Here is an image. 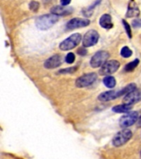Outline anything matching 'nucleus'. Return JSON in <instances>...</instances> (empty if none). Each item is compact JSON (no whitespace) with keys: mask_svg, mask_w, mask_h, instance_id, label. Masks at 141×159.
<instances>
[{"mask_svg":"<svg viewBox=\"0 0 141 159\" xmlns=\"http://www.w3.org/2000/svg\"><path fill=\"white\" fill-rule=\"evenodd\" d=\"M136 89V84L135 83H131V84H127L126 87H124L123 89H118V90H109L101 93L98 95V99L100 101L106 102L111 101L113 99L121 97L122 95H126L129 93H130L133 90Z\"/></svg>","mask_w":141,"mask_h":159,"instance_id":"1","label":"nucleus"},{"mask_svg":"<svg viewBox=\"0 0 141 159\" xmlns=\"http://www.w3.org/2000/svg\"><path fill=\"white\" fill-rule=\"evenodd\" d=\"M59 21V16L54 14H45L40 16L36 20V26L38 29L45 30L49 29L50 27Z\"/></svg>","mask_w":141,"mask_h":159,"instance_id":"2","label":"nucleus"},{"mask_svg":"<svg viewBox=\"0 0 141 159\" xmlns=\"http://www.w3.org/2000/svg\"><path fill=\"white\" fill-rule=\"evenodd\" d=\"M82 40V36L80 33H74V34L69 36L68 38L64 40L59 44V49L62 51H69L74 47H76L79 45Z\"/></svg>","mask_w":141,"mask_h":159,"instance_id":"3","label":"nucleus"},{"mask_svg":"<svg viewBox=\"0 0 141 159\" xmlns=\"http://www.w3.org/2000/svg\"><path fill=\"white\" fill-rule=\"evenodd\" d=\"M133 134L130 129H124L118 132L112 139V144L115 147H121L131 139Z\"/></svg>","mask_w":141,"mask_h":159,"instance_id":"4","label":"nucleus"},{"mask_svg":"<svg viewBox=\"0 0 141 159\" xmlns=\"http://www.w3.org/2000/svg\"><path fill=\"white\" fill-rule=\"evenodd\" d=\"M109 58V53L105 51H99L92 56L90 61V65L93 68L102 66Z\"/></svg>","mask_w":141,"mask_h":159,"instance_id":"5","label":"nucleus"},{"mask_svg":"<svg viewBox=\"0 0 141 159\" xmlns=\"http://www.w3.org/2000/svg\"><path fill=\"white\" fill-rule=\"evenodd\" d=\"M96 79H97V75L96 73H88L79 77L76 80L75 84L78 88H84L93 84Z\"/></svg>","mask_w":141,"mask_h":159,"instance_id":"6","label":"nucleus"},{"mask_svg":"<svg viewBox=\"0 0 141 159\" xmlns=\"http://www.w3.org/2000/svg\"><path fill=\"white\" fill-rule=\"evenodd\" d=\"M139 114L136 111L128 112L127 114H125L120 119L119 124L122 128H128L132 126L136 121H138Z\"/></svg>","mask_w":141,"mask_h":159,"instance_id":"7","label":"nucleus"},{"mask_svg":"<svg viewBox=\"0 0 141 159\" xmlns=\"http://www.w3.org/2000/svg\"><path fill=\"white\" fill-rule=\"evenodd\" d=\"M120 66H121L120 62L116 60L108 61L101 67L99 73L101 75H109L112 73H115L120 68Z\"/></svg>","mask_w":141,"mask_h":159,"instance_id":"8","label":"nucleus"},{"mask_svg":"<svg viewBox=\"0 0 141 159\" xmlns=\"http://www.w3.org/2000/svg\"><path fill=\"white\" fill-rule=\"evenodd\" d=\"M99 34L96 30H89L83 38V45L84 47H90L97 43Z\"/></svg>","mask_w":141,"mask_h":159,"instance_id":"9","label":"nucleus"},{"mask_svg":"<svg viewBox=\"0 0 141 159\" xmlns=\"http://www.w3.org/2000/svg\"><path fill=\"white\" fill-rule=\"evenodd\" d=\"M90 24V21L86 18H79V17H75L73 19L69 20L67 22L66 28L68 30H74L79 27H84L88 26Z\"/></svg>","mask_w":141,"mask_h":159,"instance_id":"10","label":"nucleus"},{"mask_svg":"<svg viewBox=\"0 0 141 159\" xmlns=\"http://www.w3.org/2000/svg\"><path fill=\"white\" fill-rule=\"evenodd\" d=\"M141 100V90L140 89H135L130 93H129L124 98V104H135Z\"/></svg>","mask_w":141,"mask_h":159,"instance_id":"11","label":"nucleus"},{"mask_svg":"<svg viewBox=\"0 0 141 159\" xmlns=\"http://www.w3.org/2000/svg\"><path fill=\"white\" fill-rule=\"evenodd\" d=\"M74 8L71 7H66V6H54L50 9V12L52 14L57 15V16H68L73 13Z\"/></svg>","mask_w":141,"mask_h":159,"instance_id":"12","label":"nucleus"},{"mask_svg":"<svg viewBox=\"0 0 141 159\" xmlns=\"http://www.w3.org/2000/svg\"><path fill=\"white\" fill-rule=\"evenodd\" d=\"M62 63V58L59 55H54L45 61L44 66L47 69H54L59 66Z\"/></svg>","mask_w":141,"mask_h":159,"instance_id":"13","label":"nucleus"},{"mask_svg":"<svg viewBox=\"0 0 141 159\" xmlns=\"http://www.w3.org/2000/svg\"><path fill=\"white\" fill-rule=\"evenodd\" d=\"M140 13L139 8L138 5L135 2V0H130L129 2L128 9L126 12V17H138Z\"/></svg>","mask_w":141,"mask_h":159,"instance_id":"14","label":"nucleus"},{"mask_svg":"<svg viewBox=\"0 0 141 159\" xmlns=\"http://www.w3.org/2000/svg\"><path fill=\"white\" fill-rule=\"evenodd\" d=\"M99 24L102 28L105 29H110L113 27V23L111 22V17L110 14H103L100 17Z\"/></svg>","mask_w":141,"mask_h":159,"instance_id":"15","label":"nucleus"},{"mask_svg":"<svg viewBox=\"0 0 141 159\" xmlns=\"http://www.w3.org/2000/svg\"><path fill=\"white\" fill-rule=\"evenodd\" d=\"M131 109H132V105L124 104L113 107L112 108V111L115 112V113H128V112L130 111Z\"/></svg>","mask_w":141,"mask_h":159,"instance_id":"16","label":"nucleus"},{"mask_svg":"<svg viewBox=\"0 0 141 159\" xmlns=\"http://www.w3.org/2000/svg\"><path fill=\"white\" fill-rule=\"evenodd\" d=\"M101 1V0H96V1L93 2V4H92L91 6H89V7H87V8L83 9V14L85 17H91L92 13V10H93L97 5L100 4Z\"/></svg>","mask_w":141,"mask_h":159,"instance_id":"17","label":"nucleus"},{"mask_svg":"<svg viewBox=\"0 0 141 159\" xmlns=\"http://www.w3.org/2000/svg\"><path fill=\"white\" fill-rule=\"evenodd\" d=\"M103 84H105L107 88H109V89H112V88H114V87L116 86V79H115L113 76L107 75V76H106L103 79Z\"/></svg>","mask_w":141,"mask_h":159,"instance_id":"18","label":"nucleus"},{"mask_svg":"<svg viewBox=\"0 0 141 159\" xmlns=\"http://www.w3.org/2000/svg\"><path fill=\"white\" fill-rule=\"evenodd\" d=\"M139 63V59H135L133 61L130 62L128 64L126 65V67H125V70L127 72H130L132 70L135 69L136 66H138Z\"/></svg>","mask_w":141,"mask_h":159,"instance_id":"19","label":"nucleus"},{"mask_svg":"<svg viewBox=\"0 0 141 159\" xmlns=\"http://www.w3.org/2000/svg\"><path fill=\"white\" fill-rule=\"evenodd\" d=\"M121 55L124 58H128L132 56V51L128 47H124L121 51Z\"/></svg>","mask_w":141,"mask_h":159,"instance_id":"20","label":"nucleus"},{"mask_svg":"<svg viewBox=\"0 0 141 159\" xmlns=\"http://www.w3.org/2000/svg\"><path fill=\"white\" fill-rule=\"evenodd\" d=\"M78 69V67L74 66V67H69V68H66V69H62L59 70L58 71V74H72L75 72Z\"/></svg>","mask_w":141,"mask_h":159,"instance_id":"21","label":"nucleus"},{"mask_svg":"<svg viewBox=\"0 0 141 159\" xmlns=\"http://www.w3.org/2000/svg\"><path fill=\"white\" fill-rule=\"evenodd\" d=\"M40 7V3L37 1H32V2H30L29 3V8L30 10H32V12H37L38 9H39Z\"/></svg>","mask_w":141,"mask_h":159,"instance_id":"22","label":"nucleus"},{"mask_svg":"<svg viewBox=\"0 0 141 159\" xmlns=\"http://www.w3.org/2000/svg\"><path fill=\"white\" fill-rule=\"evenodd\" d=\"M122 23H123L124 27H125V30H126V33H127V35H128V37H130V38H131V37H132V34H131L130 26L129 25V23L126 22V20H122Z\"/></svg>","mask_w":141,"mask_h":159,"instance_id":"23","label":"nucleus"},{"mask_svg":"<svg viewBox=\"0 0 141 159\" xmlns=\"http://www.w3.org/2000/svg\"><path fill=\"white\" fill-rule=\"evenodd\" d=\"M74 61H75V55L73 52L68 53L66 57H65V61L67 63H69V64H72L73 62H74Z\"/></svg>","mask_w":141,"mask_h":159,"instance_id":"24","label":"nucleus"},{"mask_svg":"<svg viewBox=\"0 0 141 159\" xmlns=\"http://www.w3.org/2000/svg\"><path fill=\"white\" fill-rule=\"evenodd\" d=\"M132 27L135 28L141 27V19H135L132 22Z\"/></svg>","mask_w":141,"mask_h":159,"instance_id":"25","label":"nucleus"},{"mask_svg":"<svg viewBox=\"0 0 141 159\" xmlns=\"http://www.w3.org/2000/svg\"><path fill=\"white\" fill-rule=\"evenodd\" d=\"M87 50H86V47H81V48H79V50H78V53H79V55H80V56H85V55L87 54Z\"/></svg>","mask_w":141,"mask_h":159,"instance_id":"26","label":"nucleus"},{"mask_svg":"<svg viewBox=\"0 0 141 159\" xmlns=\"http://www.w3.org/2000/svg\"><path fill=\"white\" fill-rule=\"evenodd\" d=\"M71 2V0H60V3L62 6H68Z\"/></svg>","mask_w":141,"mask_h":159,"instance_id":"27","label":"nucleus"},{"mask_svg":"<svg viewBox=\"0 0 141 159\" xmlns=\"http://www.w3.org/2000/svg\"><path fill=\"white\" fill-rule=\"evenodd\" d=\"M137 125H138L139 128H141V116L139 118L138 122H137Z\"/></svg>","mask_w":141,"mask_h":159,"instance_id":"28","label":"nucleus"},{"mask_svg":"<svg viewBox=\"0 0 141 159\" xmlns=\"http://www.w3.org/2000/svg\"><path fill=\"white\" fill-rule=\"evenodd\" d=\"M140 156H141V153H140Z\"/></svg>","mask_w":141,"mask_h":159,"instance_id":"29","label":"nucleus"}]
</instances>
